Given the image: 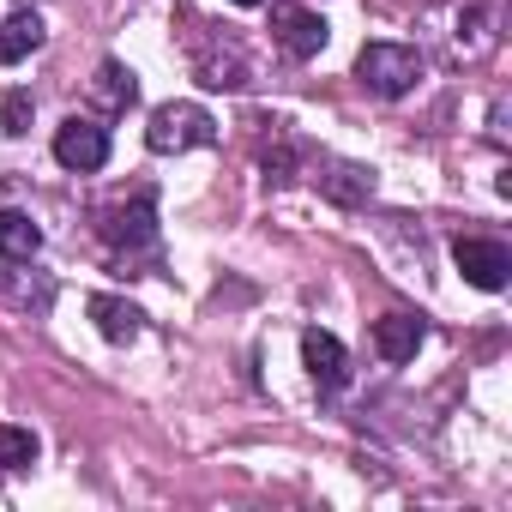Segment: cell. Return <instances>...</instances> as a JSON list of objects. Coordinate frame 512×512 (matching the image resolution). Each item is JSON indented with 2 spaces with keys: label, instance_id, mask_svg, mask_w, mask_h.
<instances>
[{
  "label": "cell",
  "instance_id": "obj_13",
  "mask_svg": "<svg viewBox=\"0 0 512 512\" xmlns=\"http://www.w3.org/2000/svg\"><path fill=\"white\" fill-rule=\"evenodd\" d=\"M37 434L31 428H13V422H0V470H31L37 464Z\"/></svg>",
  "mask_w": 512,
  "mask_h": 512
},
{
  "label": "cell",
  "instance_id": "obj_12",
  "mask_svg": "<svg viewBox=\"0 0 512 512\" xmlns=\"http://www.w3.org/2000/svg\"><path fill=\"white\" fill-rule=\"evenodd\" d=\"M31 49H43V19L37 13H13L7 25H0V67L25 61Z\"/></svg>",
  "mask_w": 512,
  "mask_h": 512
},
{
  "label": "cell",
  "instance_id": "obj_1",
  "mask_svg": "<svg viewBox=\"0 0 512 512\" xmlns=\"http://www.w3.org/2000/svg\"><path fill=\"white\" fill-rule=\"evenodd\" d=\"M356 79H362V91H374V97H404V91H416V79H422V55L404 49V43H368V49L356 55Z\"/></svg>",
  "mask_w": 512,
  "mask_h": 512
},
{
  "label": "cell",
  "instance_id": "obj_11",
  "mask_svg": "<svg viewBox=\"0 0 512 512\" xmlns=\"http://www.w3.org/2000/svg\"><path fill=\"white\" fill-rule=\"evenodd\" d=\"M43 247V229L25 217V211H0V260H31V253Z\"/></svg>",
  "mask_w": 512,
  "mask_h": 512
},
{
  "label": "cell",
  "instance_id": "obj_8",
  "mask_svg": "<svg viewBox=\"0 0 512 512\" xmlns=\"http://www.w3.org/2000/svg\"><path fill=\"white\" fill-rule=\"evenodd\" d=\"M374 350H380L386 362H410V356L422 350V320H416V314H380V320H374Z\"/></svg>",
  "mask_w": 512,
  "mask_h": 512
},
{
  "label": "cell",
  "instance_id": "obj_14",
  "mask_svg": "<svg viewBox=\"0 0 512 512\" xmlns=\"http://www.w3.org/2000/svg\"><path fill=\"white\" fill-rule=\"evenodd\" d=\"M97 97H103L109 109H127V103L139 97V85H133V73H127L121 61H103V67H97Z\"/></svg>",
  "mask_w": 512,
  "mask_h": 512
},
{
  "label": "cell",
  "instance_id": "obj_16",
  "mask_svg": "<svg viewBox=\"0 0 512 512\" xmlns=\"http://www.w3.org/2000/svg\"><path fill=\"white\" fill-rule=\"evenodd\" d=\"M290 169H296L290 151H272V157H266V181H290Z\"/></svg>",
  "mask_w": 512,
  "mask_h": 512
},
{
  "label": "cell",
  "instance_id": "obj_10",
  "mask_svg": "<svg viewBox=\"0 0 512 512\" xmlns=\"http://www.w3.org/2000/svg\"><path fill=\"white\" fill-rule=\"evenodd\" d=\"M157 217H151V193H139L133 205H121V211H109V223H103V235L109 241H127V247H145L157 229H151Z\"/></svg>",
  "mask_w": 512,
  "mask_h": 512
},
{
  "label": "cell",
  "instance_id": "obj_5",
  "mask_svg": "<svg viewBox=\"0 0 512 512\" xmlns=\"http://www.w3.org/2000/svg\"><path fill=\"white\" fill-rule=\"evenodd\" d=\"M55 163L73 169V175L103 169V163H109V127H97V121H85V115L61 121V127H55Z\"/></svg>",
  "mask_w": 512,
  "mask_h": 512
},
{
  "label": "cell",
  "instance_id": "obj_3",
  "mask_svg": "<svg viewBox=\"0 0 512 512\" xmlns=\"http://www.w3.org/2000/svg\"><path fill=\"white\" fill-rule=\"evenodd\" d=\"M272 37H278V49L290 61H314L332 31H326V19L314 7H302V0H272Z\"/></svg>",
  "mask_w": 512,
  "mask_h": 512
},
{
  "label": "cell",
  "instance_id": "obj_6",
  "mask_svg": "<svg viewBox=\"0 0 512 512\" xmlns=\"http://www.w3.org/2000/svg\"><path fill=\"white\" fill-rule=\"evenodd\" d=\"M302 362H308V380L320 386V392H344V380H350V350L332 338V332H302Z\"/></svg>",
  "mask_w": 512,
  "mask_h": 512
},
{
  "label": "cell",
  "instance_id": "obj_15",
  "mask_svg": "<svg viewBox=\"0 0 512 512\" xmlns=\"http://www.w3.org/2000/svg\"><path fill=\"white\" fill-rule=\"evenodd\" d=\"M0 127L31 133V91H0Z\"/></svg>",
  "mask_w": 512,
  "mask_h": 512
},
{
  "label": "cell",
  "instance_id": "obj_17",
  "mask_svg": "<svg viewBox=\"0 0 512 512\" xmlns=\"http://www.w3.org/2000/svg\"><path fill=\"white\" fill-rule=\"evenodd\" d=\"M235 7H266V0H235Z\"/></svg>",
  "mask_w": 512,
  "mask_h": 512
},
{
  "label": "cell",
  "instance_id": "obj_7",
  "mask_svg": "<svg viewBox=\"0 0 512 512\" xmlns=\"http://www.w3.org/2000/svg\"><path fill=\"white\" fill-rule=\"evenodd\" d=\"M85 314L97 320V332H103L109 344H133V338H139V326H145V314H139L133 302H121V296H91V302H85Z\"/></svg>",
  "mask_w": 512,
  "mask_h": 512
},
{
  "label": "cell",
  "instance_id": "obj_2",
  "mask_svg": "<svg viewBox=\"0 0 512 512\" xmlns=\"http://www.w3.org/2000/svg\"><path fill=\"white\" fill-rule=\"evenodd\" d=\"M211 139H217V127H211V115H205L199 103H163V109H151L145 145H151L157 157H169V151H193V145H211Z\"/></svg>",
  "mask_w": 512,
  "mask_h": 512
},
{
  "label": "cell",
  "instance_id": "obj_4",
  "mask_svg": "<svg viewBox=\"0 0 512 512\" xmlns=\"http://www.w3.org/2000/svg\"><path fill=\"white\" fill-rule=\"evenodd\" d=\"M452 266H458L464 284H476V290H506V278H512V253H506V241L458 235V241H452Z\"/></svg>",
  "mask_w": 512,
  "mask_h": 512
},
{
  "label": "cell",
  "instance_id": "obj_9",
  "mask_svg": "<svg viewBox=\"0 0 512 512\" xmlns=\"http://www.w3.org/2000/svg\"><path fill=\"white\" fill-rule=\"evenodd\" d=\"M320 193L326 199H338V205H362L368 193H374V175L362 169V163H320Z\"/></svg>",
  "mask_w": 512,
  "mask_h": 512
}]
</instances>
